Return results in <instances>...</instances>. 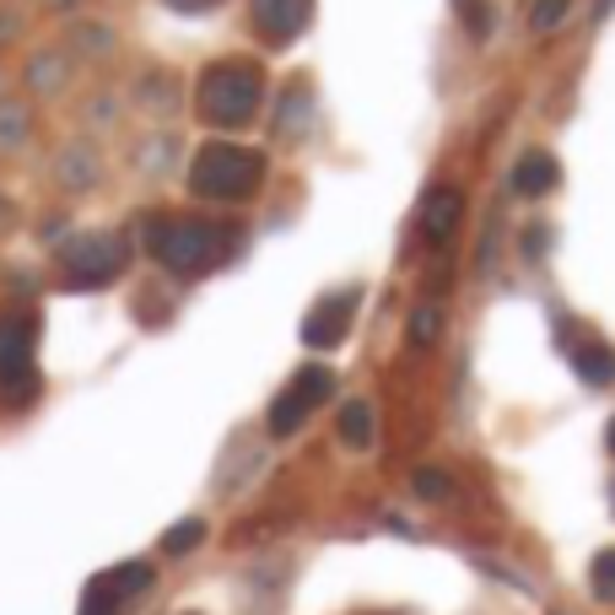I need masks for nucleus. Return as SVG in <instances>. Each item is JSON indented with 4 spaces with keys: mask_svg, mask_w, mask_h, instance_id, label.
Here are the masks:
<instances>
[{
    "mask_svg": "<svg viewBox=\"0 0 615 615\" xmlns=\"http://www.w3.org/2000/svg\"><path fill=\"white\" fill-rule=\"evenodd\" d=\"M265 103V71L254 60H216L205 76H200V92H194V109L205 125L216 130H238L260 114Z\"/></svg>",
    "mask_w": 615,
    "mask_h": 615,
    "instance_id": "f03ea898",
    "label": "nucleus"
},
{
    "mask_svg": "<svg viewBox=\"0 0 615 615\" xmlns=\"http://www.w3.org/2000/svg\"><path fill=\"white\" fill-rule=\"evenodd\" d=\"M351 313H356V298H351V292H346V298H324V303L308 313L303 340L308 346H340L346 329H351Z\"/></svg>",
    "mask_w": 615,
    "mask_h": 615,
    "instance_id": "1a4fd4ad",
    "label": "nucleus"
},
{
    "mask_svg": "<svg viewBox=\"0 0 615 615\" xmlns=\"http://www.w3.org/2000/svg\"><path fill=\"white\" fill-rule=\"evenodd\" d=\"M605 438H611V454H615V416H611V432H605Z\"/></svg>",
    "mask_w": 615,
    "mask_h": 615,
    "instance_id": "a211bd4d",
    "label": "nucleus"
},
{
    "mask_svg": "<svg viewBox=\"0 0 615 615\" xmlns=\"http://www.w3.org/2000/svg\"><path fill=\"white\" fill-rule=\"evenodd\" d=\"M152 589V567L147 562H130V567H114V573H98L81 594V611L76 615H120L136 594Z\"/></svg>",
    "mask_w": 615,
    "mask_h": 615,
    "instance_id": "0eeeda50",
    "label": "nucleus"
},
{
    "mask_svg": "<svg viewBox=\"0 0 615 615\" xmlns=\"http://www.w3.org/2000/svg\"><path fill=\"white\" fill-rule=\"evenodd\" d=\"M556 178H562V173H556V156L529 152L524 162H518V173H513V189H518V194H551Z\"/></svg>",
    "mask_w": 615,
    "mask_h": 615,
    "instance_id": "9d476101",
    "label": "nucleus"
},
{
    "mask_svg": "<svg viewBox=\"0 0 615 615\" xmlns=\"http://www.w3.org/2000/svg\"><path fill=\"white\" fill-rule=\"evenodd\" d=\"M125 260H130V249L114 233H87V238L60 249V271H65L71 287H109L125 271Z\"/></svg>",
    "mask_w": 615,
    "mask_h": 615,
    "instance_id": "39448f33",
    "label": "nucleus"
},
{
    "mask_svg": "<svg viewBox=\"0 0 615 615\" xmlns=\"http://www.w3.org/2000/svg\"><path fill=\"white\" fill-rule=\"evenodd\" d=\"M260 184H265V156L249 152V147H233V141L200 147L194 167H189V194L211 200V205H238V200L260 194Z\"/></svg>",
    "mask_w": 615,
    "mask_h": 615,
    "instance_id": "7ed1b4c3",
    "label": "nucleus"
},
{
    "mask_svg": "<svg viewBox=\"0 0 615 615\" xmlns=\"http://www.w3.org/2000/svg\"><path fill=\"white\" fill-rule=\"evenodd\" d=\"M573 367H578V378H583L589 389H605V384H615V351H611V346H600V340L578 346V351H573Z\"/></svg>",
    "mask_w": 615,
    "mask_h": 615,
    "instance_id": "9b49d317",
    "label": "nucleus"
},
{
    "mask_svg": "<svg viewBox=\"0 0 615 615\" xmlns=\"http://www.w3.org/2000/svg\"><path fill=\"white\" fill-rule=\"evenodd\" d=\"M329 389H335V373H329V367H308V373H298V378L276 394V405H271V432H276V438H292L308 416L329 400Z\"/></svg>",
    "mask_w": 615,
    "mask_h": 615,
    "instance_id": "423d86ee",
    "label": "nucleus"
},
{
    "mask_svg": "<svg viewBox=\"0 0 615 615\" xmlns=\"http://www.w3.org/2000/svg\"><path fill=\"white\" fill-rule=\"evenodd\" d=\"M200 535H205V524H200V518H184V524H173V529L162 535V551H167V556H184V551L200 545Z\"/></svg>",
    "mask_w": 615,
    "mask_h": 615,
    "instance_id": "2eb2a0df",
    "label": "nucleus"
},
{
    "mask_svg": "<svg viewBox=\"0 0 615 615\" xmlns=\"http://www.w3.org/2000/svg\"><path fill=\"white\" fill-rule=\"evenodd\" d=\"M589 589L600 605H615V551H600L594 567H589Z\"/></svg>",
    "mask_w": 615,
    "mask_h": 615,
    "instance_id": "4468645a",
    "label": "nucleus"
},
{
    "mask_svg": "<svg viewBox=\"0 0 615 615\" xmlns=\"http://www.w3.org/2000/svg\"><path fill=\"white\" fill-rule=\"evenodd\" d=\"M562 11H567V0H551V5H540V11H535V27H551V22H562Z\"/></svg>",
    "mask_w": 615,
    "mask_h": 615,
    "instance_id": "f3484780",
    "label": "nucleus"
},
{
    "mask_svg": "<svg viewBox=\"0 0 615 615\" xmlns=\"http://www.w3.org/2000/svg\"><path fill=\"white\" fill-rule=\"evenodd\" d=\"M313 0H254V27L271 38V43H292L298 27L308 22Z\"/></svg>",
    "mask_w": 615,
    "mask_h": 615,
    "instance_id": "6e6552de",
    "label": "nucleus"
},
{
    "mask_svg": "<svg viewBox=\"0 0 615 615\" xmlns=\"http://www.w3.org/2000/svg\"><path fill=\"white\" fill-rule=\"evenodd\" d=\"M454 222H460V194H454V189L432 194V200H427V216H422L427 238H432V243H443V238L454 233Z\"/></svg>",
    "mask_w": 615,
    "mask_h": 615,
    "instance_id": "f8f14e48",
    "label": "nucleus"
},
{
    "mask_svg": "<svg viewBox=\"0 0 615 615\" xmlns=\"http://www.w3.org/2000/svg\"><path fill=\"white\" fill-rule=\"evenodd\" d=\"M416 491H422V497H432V502H443L454 486H449V475H438V469H422V475H416Z\"/></svg>",
    "mask_w": 615,
    "mask_h": 615,
    "instance_id": "dca6fc26",
    "label": "nucleus"
},
{
    "mask_svg": "<svg viewBox=\"0 0 615 615\" xmlns=\"http://www.w3.org/2000/svg\"><path fill=\"white\" fill-rule=\"evenodd\" d=\"M340 438H346L351 449H367V443H373V411H367L362 400H351V405L340 411Z\"/></svg>",
    "mask_w": 615,
    "mask_h": 615,
    "instance_id": "ddd939ff",
    "label": "nucleus"
},
{
    "mask_svg": "<svg viewBox=\"0 0 615 615\" xmlns=\"http://www.w3.org/2000/svg\"><path fill=\"white\" fill-rule=\"evenodd\" d=\"M243 233L233 222H211V216H173L147 227V254L156 265H167L173 276H205L216 265H227L238 254Z\"/></svg>",
    "mask_w": 615,
    "mask_h": 615,
    "instance_id": "f257e3e1",
    "label": "nucleus"
},
{
    "mask_svg": "<svg viewBox=\"0 0 615 615\" xmlns=\"http://www.w3.org/2000/svg\"><path fill=\"white\" fill-rule=\"evenodd\" d=\"M33 335H38V324L27 308H0V400H11V405L33 400V389H38Z\"/></svg>",
    "mask_w": 615,
    "mask_h": 615,
    "instance_id": "20e7f679",
    "label": "nucleus"
}]
</instances>
